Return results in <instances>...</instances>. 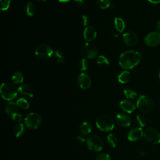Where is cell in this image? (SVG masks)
I'll list each match as a JSON object with an SVG mask.
<instances>
[{"label": "cell", "mask_w": 160, "mask_h": 160, "mask_svg": "<svg viewBox=\"0 0 160 160\" xmlns=\"http://www.w3.org/2000/svg\"><path fill=\"white\" fill-rule=\"evenodd\" d=\"M25 132V129H24V124L21 122V123H18L13 128V134L16 137H21L22 136Z\"/></svg>", "instance_id": "d6986e66"}, {"label": "cell", "mask_w": 160, "mask_h": 160, "mask_svg": "<svg viewBox=\"0 0 160 160\" xmlns=\"http://www.w3.org/2000/svg\"><path fill=\"white\" fill-rule=\"evenodd\" d=\"M0 92L4 99L11 101L16 98L18 91L12 84L4 82L1 86Z\"/></svg>", "instance_id": "7a4b0ae2"}, {"label": "cell", "mask_w": 160, "mask_h": 160, "mask_svg": "<svg viewBox=\"0 0 160 160\" xmlns=\"http://www.w3.org/2000/svg\"><path fill=\"white\" fill-rule=\"evenodd\" d=\"M86 143L88 148L92 151L99 152L103 148L102 140L98 135L92 134L89 136L86 139Z\"/></svg>", "instance_id": "8992f818"}, {"label": "cell", "mask_w": 160, "mask_h": 160, "mask_svg": "<svg viewBox=\"0 0 160 160\" xmlns=\"http://www.w3.org/2000/svg\"><path fill=\"white\" fill-rule=\"evenodd\" d=\"M144 135L143 131L140 127L132 128L128 132V138L131 141H135L139 139Z\"/></svg>", "instance_id": "4fadbf2b"}, {"label": "cell", "mask_w": 160, "mask_h": 160, "mask_svg": "<svg viewBox=\"0 0 160 160\" xmlns=\"http://www.w3.org/2000/svg\"><path fill=\"white\" fill-rule=\"evenodd\" d=\"M53 50L48 44H41L35 50L36 56L41 59H48L53 54Z\"/></svg>", "instance_id": "ba28073f"}, {"label": "cell", "mask_w": 160, "mask_h": 160, "mask_svg": "<svg viewBox=\"0 0 160 160\" xmlns=\"http://www.w3.org/2000/svg\"><path fill=\"white\" fill-rule=\"evenodd\" d=\"M144 136L146 139L152 144L160 143V132L154 128H148L144 133Z\"/></svg>", "instance_id": "9c48e42d"}, {"label": "cell", "mask_w": 160, "mask_h": 160, "mask_svg": "<svg viewBox=\"0 0 160 160\" xmlns=\"http://www.w3.org/2000/svg\"><path fill=\"white\" fill-rule=\"evenodd\" d=\"M96 126L101 131H109L114 128V121L113 119L106 115H102L98 118L96 121Z\"/></svg>", "instance_id": "277c9868"}, {"label": "cell", "mask_w": 160, "mask_h": 160, "mask_svg": "<svg viewBox=\"0 0 160 160\" xmlns=\"http://www.w3.org/2000/svg\"><path fill=\"white\" fill-rule=\"evenodd\" d=\"M155 29L157 32H160V20L158 21L155 24Z\"/></svg>", "instance_id": "74e56055"}, {"label": "cell", "mask_w": 160, "mask_h": 160, "mask_svg": "<svg viewBox=\"0 0 160 160\" xmlns=\"http://www.w3.org/2000/svg\"><path fill=\"white\" fill-rule=\"evenodd\" d=\"M118 81L122 84L128 82L131 79V73L128 71H124L118 76Z\"/></svg>", "instance_id": "ffe728a7"}, {"label": "cell", "mask_w": 160, "mask_h": 160, "mask_svg": "<svg viewBox=\"0 0 160 160\" xmlns=\"http://www.w3.org/2000/svg\"><path fill=\"white\" fill-rule=\"evenodd\" d=\"M124 94L128 99H134L136 97V92L131 88H126L124 89Z\"/></svg>", "instance_id": "4316f807"}, {"label": "cell", "mask_w": 160, "mask_h": 160, "mask_svg": "<svg viewBox=\"0 0 160 160\" xmlns=\"http://www.w3.org/2000/svg\"><path fill=\"white\" fill-rule=\"evenodd\" d=\"M18 92H19L22 96L28 98H31L34 96V92L31 87L26 84H21L18 87Z\"/></svg>", "instance_id": "5bb4252c"}, {"label": "cell", "mask_w": 160, "mask_h": 160, "mask_svg": "<svg viewBox=\"0 0 160 160\" xmlns=\"http://www.w3.org/2000/svg\"><path fill=\"white\" fill-rule=\"evenodd\" d=\"M82 24L84 26H88V24H89V18L86 15H82Z\"/></svg>", "instance_id": "d590c367"}, {"label": "cell", "mask_w": 160, "mask_h": 160, "mask_svg": "<svg viewBox=\"0 0 160 160\" xmlns=\"http://www.w3.org/2000/svg\"><path fill=\"white\" fill-rule=\"evenodd\" d=\"M97 63L102 66V67H106L109 65V59L104 56L103 55H100L98 57L97 60H96Z\"/></svg>", "instance_id": "484cf974"}, {"label": "cell", "mask_w": 160, "mask_h": 160, "mask_svg": "<svg viewBox=\"0 0 160 160\" xmlns=\"http://www.w3.org/2000/svg\"><path fill=\"white\" fill-rule=\"evenodd\" d=\"M19 107L17 105L16 102L12 101H9L5 106L4 111L10 117L13 116L14 114L18 113Z\"/></svg>", "instance_id": "ac0fdd59"}, {"label": "cell", "mask_w": 160, "mask_h": 160, "mask_svg": "<svg viewBox=\"0 0 160 160\" xmlns=\"http://www.w3.org/2000/svg\"><path fill=\"white\" fill-rule=\"evenodd\" d=\"M24 76L21 72L20 71H16L13 73L12 76V81L14 84H19L23 82Z\"/></svg>", "instance_id": "7402d4cb"}, {"label": "cell", "mask_w": 160, "mask_h": 160, "mask_svg": "<svg viewBox=\"0 0 160 160\" xmlns=\"http://www.w3.org/2000/svg\"><path fill=\"white\" fill-rule=\"evenodd\" d=\"M59 2H68L71 0H58Z\"/></svg>", "instance_id": "60d3db41"}, {"label": "cell", "mask_w": 160, "mask_h": 160, "mask_svg": "<svg viewBox=\"0 0 160 160\" xmlns=\"http://www.w3.org/2000/svg\"><path fill=\"white\" fill-rule=\"evenodd\" d=\"M73 1L75 4H76L78 6H82L84 3L83 0H73Z\"/></svg>", "instance_id": "8d00e7d4"}, {"label": "cell", "mask_w": 160, "mask_h": 160, "mask_svg": "<svg viewBox=\"0 0 160 160\" xmlns=\"http://www.w3.org/2000/svg\"><path fill=\"white\" fill-rule=\"evenodd\" d=\"M145 44L150 47H155L160 44V32H151L148 34L144 38Z\"/></svg>", "instance_id": "30bf717a"}, {"label": "cell", "mask_w": 160, "mask_h": 160, "mask_svg": "<svg viewBox=\"0 0 160 160\" xmlns=\"http://www.w3.org/2000/svg\"><path fill=\"white\" fill-rule=\"evenodd\" d=\"M149 2L152 4H159L160 3V0H148Z\"/></svg>", "instance_id": "f35d334b"}, {"label": "cell", "mask_w": 160, "mask_h": 160, "mask_svg": "<svg viewBox=\"0 0 160 160\" xmlns=\"http://www.w3.org/2000/svg\"><path fill=\"white\" fill-rule=\"evenodd\" d=\"M114 26L118 31L122 32L125 28V22L122 19L116 18L114 19Z\"/></svg>", "instance_id": "44dd1931"}, {"label": "cell", "mask_w": 160, "mask_h": 160, "mask_svg": "<svg viewBox=\"0 0 160 160\" xmlns=\"http://www.w3.org/2000/svg\"><path fill=\"white\" fill-rule=\"evenodd\" d=\"M79 129L82 134L88 135L91 131V126L88 122H83L80 125Z\"/></svg>", "instance_id": "603a6c76"}, {"label": "cell", "mask_w": 160, "mask_h": 160, "mask_svg": "<svg viewBox=\"0 0 160 160\" xmlns=\"http://www.w3.org/2000/svg\"><path fill=\"white\" fill-rule=\"evenodd\" d=\"M116 121L117 123L122 127H128L131 124L130 118L125 114H118L116 115Z\"/></svg>", "instance_id": "e0dca14e"}, {"label": "cell", "mask_w": 160, "mask_h": 160, "mask_svg": "<svg viewBox=\"0 0 160 160\" xmlns=\"http://www.w3.org/2000/svg\"><path fill=\"white\" fill-rule=\"evenodd\" d=\"M122 39L125 44L129 46H134L138 42V36L136 34L132 31H128L122 36Z\"/></svg>", "instance_id": "7c38bea8"}, {"label": "cell", "mask_w": 160, "mask_h": 160, "mask_svg": "<svg viewBox=\"0 0 160 160\" xmlns=\"http://www.w3.org/2000/svg\"><path fill=\"white\" fill-rule=\"evenodd\" d=\"M136 120H137V122L141 127H144L148 122L146 118L144 116L141 114H139L137 116Z\"/></svg>", "instance_id": "f546056e"}, {"label": "cell", "mask_w": 160, "mask_h": 160, "mask_svg": "<svg viewBox=\"0 0 160 160\" xmlns=\"http://www.w3.org/2000/svg\"><path fill=\"white\" fill-rule=\"evenodd\" d=\"M55 58L58 62L59 63H63L65 61V58L62 52L60 51H55Z\"/></svg>", "instance_id": "d6a6232c"}, {"label": "cell", "mask_w": 160, "mask_h": 160, "mask_svg": "<svg viewBox=\"0 0 160 160\" xmlns=\"http://www.w3.org/2000/svg\"><path fill=\"white\" fill-rule=\"evenodd\" d=\"M119 107L122 111L128 113H131L133 112L136 109V105L134 104V103L129 100L121 101L119 103Z\"/></svg>", "instance_id": "2e32d148"}, {"label": "cell", "mask_w": 160, "mask_h": 160, "mask_svg": "<svg viewBox=\"0 0 160 160\" xmlns=\"http://www.w3.org/2000/svg\"><path fill=\"white\" fill-rule=\"evenodd\" d=\"M24 121L27 128L31 129H36L41 125L42 118L39 114L31 112L25 118Z\"/></svg>", "instance_id": "5b68a950"}, {"label": "cell", "mask_w": 160, "mask_h": 160, "mask_svg": "<svg viewBox=\"0 0 160 160\" xmlns=\"http://www.w3.org/2000/svg\"><path fill=\"white\" fill-rule=\"evenodd\" d=\"M159 78H160V71H159Z\"/></svg>", "instance_id": "7bdbcfd3"}, {"label": "cell", "mask_w": 160, "mask_h": 160, "mask_svg": "<svg viewBox=\"0 0 160 160\" xmlns=\"http://www.w3.org/2000/svg\"><path fill=\"white\" fill-rule=\"evenodd\" d=\"M77 82L79 86L82 89H88L91 84L90 77L84 72H81L77 78Z\"/></svg>", "instance_id": "8fae6325"}, {"label": "cell", "mask_w": 160, "mask_h": 160, "mask_svg": "<svg viewBox=\"0 0 160 160\" xmlns=\"http://www.w3.org/2000/svg\"><path fill=\"white\" fill-rule=\"evenodd\" d=\"M95 160H111V158L108 154L102 153L98 155Z\"/></svg>", "instance_id": "e575fe53"}, {"label": "cell", "mask_w": 160, "mask_h": 160, "mask_svg": "<svg viewBox=\"0 0 160 160\" xmlns=\"http://www.w3.org/2000/svg\"><path fill=\"white\" fill-rule=\"evenodd\" d=\"M16 104L18 106L19 108L22 109H27L29 107V104L28 101L24 98H21L18 99L16 101Z\"/></svg>", "instance_id": "d4e9b609"}, {"label": "cell", "mask_w": 160, "mask_h": 160, "mask_svg": "<svg viewBox=\"0 0 160 160\" xmlns=\"http://www.w3.org/2000/svg\"><path fill=\"white\" fill-rule=\"evenodd\" d=\"M38 1H47V0H38Z\"/></svg>", "instance_id": "b9f144b4"}, {"label": "cell", "mask_w": 160, "mask_h": 160, "mask_svg": "<svg viewBox=\"0 0 160 160\" xmlns=\"http://www.w3.org/2000/svg\"><path fill=\"white\" fill-rule=\"evenodd\" d=\"M81 53L84 58L92 59L98 55V50L94 44L87 42L82 46L81 48Z\"/></svg>", "instance_id": "52a82bcc"}, {"label": "cell", "mask_w": 160, "mask_h": 160, "mask_svg": "<svg viewBox=\"0 0 160 160\" xmlns=\"http://www.w3.org/2000/svg\"><path fill=\"white\" fill-rule=\"evenodd\" d=\"M96 4L100 9H105L108 8L110 5V0H96Z\"/></svg>", "instance_id": "83f0119b"}, {"label": "cell", "mask_w": 160, "mask_h": 160, "mask_svg": "<svg viewBox=\"0 0 160 160\" xmlns=\"http://www.w3.org/2000/svg\"><path fill=\"white\" fill-rule=\"evenodd\" d=\"M10 0H0V9L1 11H6L10 6Z\"/></svg>", "instance_id": "1f68e13d"}, {"label": "cell", "mask_w": 160, "mask_h": 160, "mask_svg": "<svg viewBox=\"0 0 160 160\" xmlns=\"http://www.w3.org/2000/svg\"><path fill=\"white\" fill-rule=\"evenodd\" d=\"M136 106L143 112H149L154 109V104L150 97L146 95H141L137 100Z\"/></svg>", "instance_id": "3957f363"}, {"label": "cell", "mask_w": 160, "mask_h": 160, "mask_svg": "<svg viewBox=\"0 0 160 160\" xmlns=\"http://www.w3.org/2000/svg\"><path fill=\"white\" fill-rule=\"evenodd\" d=\"M96 31L93 27L91 26H86L83 32V36L84 39L89 42L93 41L96 38Z\"/></svg>", "instance_id": "9a60e30c"}, {"label": "cell", "mask_w": 160, "mask_h": 160, "mask_svg": "<svg viewBox=\"0 0 160 160\" xmlns=\"http://www.w3.org/2000/svg\"><path fill=\"white\" fill-rule=\"evenodd\" d=\"M77 139H78L79 141L81 142H84V141H86L84 138H83L82 137H81V136H77Z\"/></svg>", "instance_id": "ab89813d"}, {"label": "cell", "mask_w": 160, "mask_h": 160, "mask_svg": "<svg viewBox=\"0 0 160 160\" xmlns=\"http://www.w3.org/2000/svg\"><path fill=\"white\" fill-rule=\"evenodd\" d=\"M11 118L13 121L17 122L18 123H21V122H22V120H23V117H22V116L21 114H19V113H16V114H14L13 116H12L11 117Z\"/></svg>", "instance_id": "836d02e7"}, {"label": "cell", "mask_w": 160, "mask_h": 160, "mask_svg": "<svg viewBox=\"0 0 160 160\" xmlns=\"http://www.w3.org/2000/svg\"><path fill=\"white\" fill-rule=\"evenodd\" d=\"M107 141H108V144L110 146H111L112 148H115L116 147V146L117 144L118 141H117L116 137L114 134H109L108 136V137H107Z\"/></svg>", "instance_id": "f1b7e54d"}, {"label": "cell", "mask_w": 160, "mask_h": 160, "mask_svg": "<svg viewBox=\"0 0 160 160\" xmlns=\"http://www.w3.org/2000/svg\"><path fill=\"white\" fill-rule=\"evenodd\" d=\"M25 12L28 16H32L36 12V6L34 3L29 2L25 7Z\"/></svg>", "instance_id": "cb8c5ba5"}, {"label": "cell", "mask_w": 160, "mask_h": 160, "mask_svg": "<svg viewBox=\"0 0 160 160\" xmlns=\"http://www.w3.org/2000/svg\"><path fill=\"white\" fill-rule=\"evenodd\" d=\"M141 58V54L138 51L128 50L119 56V64L124 69H132L140 62Z\"/></svg>", "instance_id": "6da1fadb"}, {"label": "cell", "mask_w": 160, "mask_h": 160, "mask_svg": "<svg viewBox=\"0 0 160 160\" xmlns=\"http://www.w3.org/2000/svg\"><path fill=\"white\" fill-rule=\"evenodd\" d=\"M88 66H89V62H88V61L87 60V59L83 58L80 61L79 64V68L81 71H84L88 69Z\"/></svg>", "instance_id": "4dcf8cb0"}]
</instances>
